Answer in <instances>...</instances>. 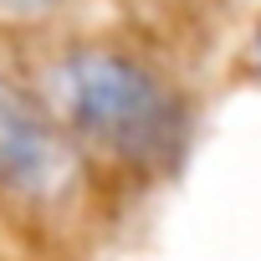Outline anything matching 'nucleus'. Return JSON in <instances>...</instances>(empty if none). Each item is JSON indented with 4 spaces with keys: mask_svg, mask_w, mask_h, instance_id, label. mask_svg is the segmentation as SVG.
Wrapping results in <instances>:
<instances>
[{
    "mask_svg": "<svg viewBox=\"0 0 261 261\" xmlns=\"http://www.w3.org/2000/svg\"><path fill=\"white\" fill-rule=\"evenodd\" d=\"M77 139L62 118L0 72V190L46 205L77 185Z\"/></svg>",
    "mask_w": 261,
    "mask_h": 261,
    "instance_id": "2",
    "label": "nucleus"
},
{
    "mask_svg": "<svg viewBox=\"0 0 261 261\" xmlns=\"http://www.w3.org/2000/svg\"><path fill=\"white\" fill-rule=\"evenodd\" d=\"M46 102L72 139L123 159L164 164L185 144V108L139 57L113 46H72L46 72Z\"/></svg>",
    "mask_w": 261,
    "mask_h": 261,
    "instance_id": "1",
    "label": "nucleus"
},
{
    "mask_svg": "<svg viewBox=\"0 0 261 261\" xmlns=\"http://www.w3.org/2000/svg\"><path fill=\"white\" fill-rule=\"evenodd\" d=\"M57 6H67V0H0V11H11V16H46Z\"/></svg>",
    "mask_w": 261,
    "mask_h": 261,
    "instance_id": "3",
    "label": "nucleus"
}]
</instances>
